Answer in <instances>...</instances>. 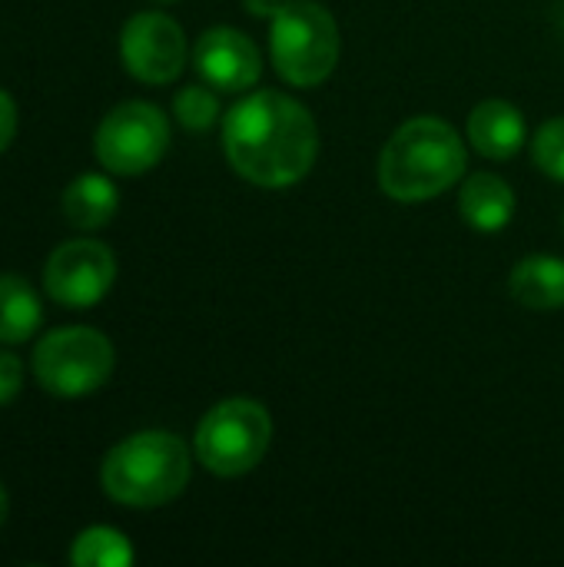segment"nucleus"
Masks as SVG:
<instances>
[{"instance_id": "nucleus-20", "label": "nucleus", "mask_w": 564, "mask_h": 567, "mask_svg": "<svg viewBox=\"0 0 564 567\" xmlns=\"http://www.w3.org/2000/svg\"><path fill=\"white\" fill-rule=\"evenodd\" d=\"M13 133H17V103L10 100L7 90H0V153L10 146Z\"/></svg>"}, {"instance_id": "nucleus-13", "label": "nucleus", "mask_w": 564, "mask_h": 567, "mask_svg": "<svg viewBox=\"0 0 564 567\" xmlns=\"http://www.w3.org/2000/svg\"><path fill=\"white\" fill-rule=\"evenodd\" d=\"M509 292L519 306L535 312L564 309V259L529 256L509 276Z\"/></svg>"}, {"instance_id": "nucleus-12", "label": "nucleus", "mask_w": 564, "mask_h": 567, "mask_svg": "<svg viewBox=\"0 0 564 567\" xmlns=\"http://www.w3.org/2000/svg\"><path fill=\"white\" fill-rule=\"evenodd\" d=\"M462 219L475 233H502L515 216V193L495 173H475L459 193Z\"/></svg>"}, {"instance_id": "nucleus-23", "label": "nucleus", "mask_w": 564, "mask_h": 567, "mask_svg": "<svg viewBox=\"0 0 564 567\" xmlns=\"http://www.w3.org/2000/svg\"><path fill=\"white\" fill-rule=\"evenodd\" d=\"M163 3H170V0H163Z\"/></svg>"}, {"instance_id": "nucleus-15", "label": "nucleus", "mask_w": 564, "mask_h": 567, "mask_svg": "<svg viewBox=\"0 0 564 567\" xmlns=\"http://www.w3.org/2000/svg\"><path fill=\"white\" fill-rule=\"evenodd\" d=\"M40 322H43V309L37 289L13 272H0V342L3 346L27 342L40 329Z\"/></svg>"}, {"instance_id": "nucleus-5", "label": "nucleus", "mask_w": 564, "mask_h": 567, "mask_svg": "<svg viewBox=\"0 0 564 567\" xmlns=\"http://www.w3.org/2000/svg\"><path fill=\"white\" fill-rule=\"evenodd\" d=\"M273 442V419L253 399H226L213 405L196 429V458L219 478L253 472Z\"/></svg>"}, {"instance_id": "nucleus-4", "label": "nucleus", "mask_w": 564, "mask_h": 567, "mask_svg": "<svg viewBox=\"0 0 564 567\" xmlns=\"http://www.w3.org/2000/svg\"><path fill=\"white\" fill-rule=\"evenodd\" d=\"M276 73L293 86H319L339 63V27L319 3H283L269 27Z\"/></svg>"}, {"instance_id": "nucleus-21", "label": "nucleus", "mask_w": 564, "mask_h": 567, "mask_svg": "<svg viewBox=\"0 0 564 567\" xmlns=\"http://www.w3.org/2000/svg\"><path fill=\"white\" fill-rule=\"evenodd\" d=\"M243 3H246V10H249L253 17H269V20H273L276 10H279L286 0H243Z\"/></svg>"}, {"instance_id": "nucleus-16", "label": "nucleus", "mask_w": 564, "mask_h": 567, "mask_svg": "<svg viewBox=\"0 0 564 567\" xmlns=\"http://www.w3.org/2000/svg\"><path fill=\"white\" fill-rule=\"evenodd\" d=\"M70 565L76 567H130L133 565V545L123 532L116 528H86L73 548H70Z\"/></svg>"}, {"instance_id": "nucleus-22", "label": "nucleus", "mask_w": 564, "mask_h": 567, "mask_svg": "<svg viewBox=\"0 0 564 567\" xmlns=\"http://www.w3.org/2000/svg\"><path fill=\"white\" fill-rule=\"evenodd\" d=\"M7 512H10V502H7V492H3V485H0V525L7 522Z\"/></svg>"}, {"instance_id": "nucleus-2", "label": "nucleus", "mask_w": 564, "mask_h": 567, "mask_svg": "<svg viewBox=\"0 0 564 567\" xmlns=\"http://www.w3.org/2000/svg\"><path fill=\"white\" fill-rule=\"evenodd\" d=\"M469 166L455 126L439 116L402 123L379 156V186L396 203H425L452 189Z\"/></svg>"}, {"instance_id": "nucleus-6", "label": "nucleus", "mask_w": 564, "mask_h": 567, "mask_svg": "<svg viewBox=\"0 0 564 567\" xmlns=\"http://www.w3.org/2000/svg\"><path fill=\"white\" fill-rule=\"evenodd\" d=\"M113 372V346L90 326L53 329L33 349V379L60 399L96 392Z\"/></svg>"}, {"instance_id": "nucleus-3", "label": "nucleus", "mask_w": 564, "mask_h": 567, "mask_svg": "<svg viewBox=\"0 0 564 567\" xmlns=\"http://www.w3.org/2000/svg\"><path fill=\"white\" fill-rule=\"evenodd\" d=\"M100 482L120 505L160 508L189 485V449L173 432H136L110 449Z\"/></svg>"}, {"instance_id": "nucleus-18", "label": "nucleus", "mask_w": 564, "mask_h": 567, "mask_svg": "<svg viewBox=\"0 0 564 567\" xmlns=\"http://www.w3.org/2000/svg\"><path fill=\"white\" fill-rule=\"evenodd\" d=\"M532 159L545 176L564 183V116H555L539 126L532 140Z\"/></svg>"}, {"instance_id": "nucleus-19", "label": "nucleus", "mask_w": 564, "mask_h": 567, "mask_svg": "<svg viewBox=\"0 0 564 567\" xmlns=\"http://www.w3.org/2000/svg\"><path fill=\"white\" fill-rule=\"evenodd\" d=\"M23 389V365L13 352L0 349V409L10 405Z\"/></svg>"}, {"instance_id": "nucleus-17", "label": "nucleus", "mask_w": 564, "mask_h": 567, "mask_svg": "<svg viewBox=\"0 0 564 567\" xmlns=\"http://www.w3.org/2000/svg\"><path fill=\"white\" fill-rule=\"evenodd\" d=\"M173 113H176V120H180L186 130L203 133V130H209V126L216 123V116H219V100H216V93L209 90V83H206V86H183V90L176 93V100H173Z\"/></svg>"}, {"instance_id": "nucleus-10", "label": "nucleus", "mask_w": 564, "mask_h": 567, "mask_svg": "<svg viewBox=\"0 0 564 567\" xmlns=\"http://www.w3.org/2000/svg\"><path fill=\"white\" fill-rule=\"evenodd\" d=\"M193 66L213 90L239 93L256 86L263 73V53L246 33L233 27H213L196 40Z\"/></svg>"}, {"instance_id": "nucleus-9", "label": "nucleus", "mask_w": 564, "mask_h": 567, "mask_svg": "<svg viewBox=\"0 0 564 567\" xmlns=\"http://www.w3.org/2000/svg\"><path fill=\"white\" fill-rule=\"evenodd\" d=\"M120 60L143 83H173L186 66L183 27L156 10L130 17L120 33Z\"/></svg>"}, {"instance_id": "nucleus-1", "label": "nucleus", "mask_w": 564, "mask_h": 567, "mask_svg": "<svg viewBox=\"0 0 564 567\" xmlns=\"http://www.w3.org/2000/svg\"><path fill=\"white\" fill-rule=\"evenodd\" d=\"M223 150L229 166L253 186L286 189L316 166L319 126L299 100L256 90L226 113Z\"/></svg>"}, {"instance_id": "nucleus-14", "label": "nucleus", "mask_w": 564, "mask_h": 567, "mask_svg": "<svg viewBox=\"0 0 564 567\" xmlns=\"http://www.w3.org/2000/svg\"><path fill=\"white\" fill-rule=\"evenodd\" d=\"M116 206H120V193L100 173L76 176L63 189V216L76 229H100V226H106L116 216Z\"/></svg>"}, {"instance_id": "nucleus-7", "label": "nucleus", "mask_w": 564, "mask_h": 567, "mask_svg": "<svg viewBox=\"0 0 564 567\" xmlns=\"http://www.w3.org/2000/svg\"><path fill=\"white\" fill-rule=\"evenodd\" d=\"M170 146V123L160 106L126 100L113 106L96 126V159L116 176H140L153 169Z\"/></svg>"}, {"instance_id": "nucleus-11", "label": "nucleus", "mask_w": 564, "mask_h": 567, "mask_svg": "<svg viewBox=\"0 0 564 567\" xmlns=\"http://www.w3.org/2000/svg\"><path fill=\"white\" fill-rule=\"evenodd\" d=\"M469 140L485 159H512L525 146L529 126L509 100H485L469 116Z\"/></svg>"}, {"instance_id": "nucleus-8", "label": "nucleus", "mask_w": 564, "mask_h": 567, "mask_svg": "<svg viewBox=\"0 0 564 567\" xmlns=\"http://www.w3.org/2000/svg\"><path fill=\"white\" fill-rule=\"evenodd\" d=\"M116 279V259L110 246L96 239H73L53 249L43 269V282L53 302L66 309L96 306Z\"/></svg>"}]
</instances>
